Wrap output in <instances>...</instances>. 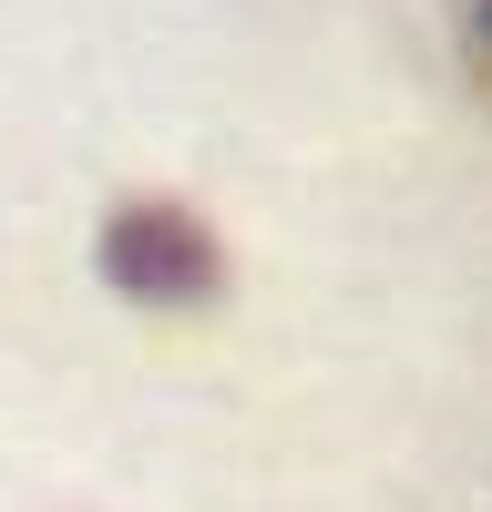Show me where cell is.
Returning <instances> with one entry per match:
<instances>
[{"label":"cell","instance_id":"cell-2","mask_svg":"<svg viewBox=\"0 0 492 512\" xmlns=\"http://www.w3.org/2000/svg\"><path fill=\"white\" fill-rule=\"evenodd\" d=\"M482 41H492V0H482Z\"/></svg>","mask_w":492,"mask_h":512},{"label":"cell","instance_id":"cell-1","mask_svg":"<svg viewBox=\"0 0 492 512\" xmlns=\"http://www.w3.org/2000/svg\"><path fill=\"white\" fill-rule=\"evenodd\" d=\"M103 277L123 297H144V308H205V297L226 287V246L205 236L195 205L134 195V205H113V226H103Z\"/></svg>","mask_w":492,"mask_h":512}]
</instances>
